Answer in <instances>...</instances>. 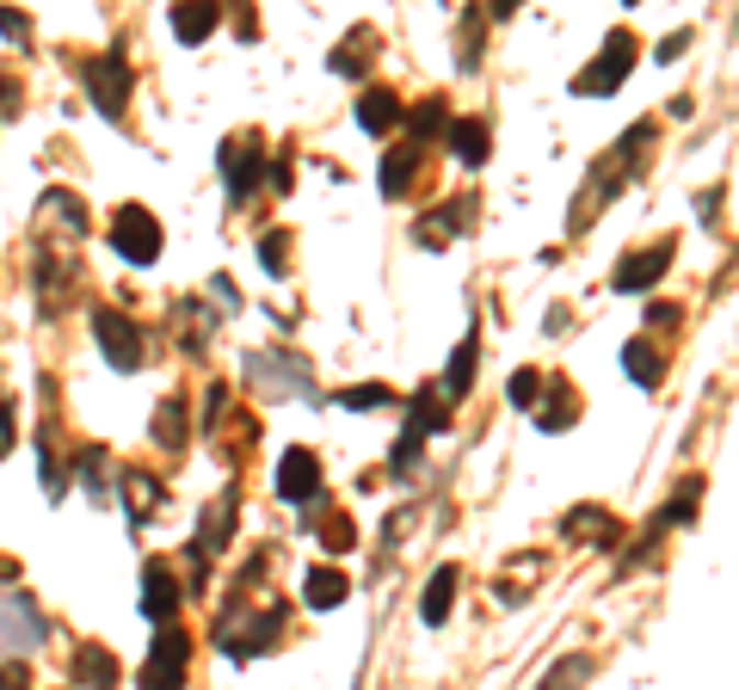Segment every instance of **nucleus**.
<instances>
[{"mask_svg": "<svg viewBox=\"0 0 739 690\" xmlns=\"http://www.w3.org/2000/svg\"><path fill=\"white\" fill-rule=\"evenodd\" d=\"M512 13H518V0H488V19H493V25H505Z\"/></svg>", "mask_w": 739, "mask_h": 690, "instance_id": "a18cd8bd", "label": "nucleus"}, {"mask_svg": "<svg viewBox=\"0 0 739 690\" xmlns=\"http://www.w3.org/2000/svg\"><path fill=\"white\" fill-rule=\"evenodd\" d=\"M155 444L160 450H179L186 444V401H173V394L155 408Z\"/></svg>", "mask_w": 739, "mask_h": 690, "instance_id": "cd10ccee", "label": "nucleus"}, {"mask_svg": "<svg viewBox=\"0 0 739 690\" xmlns=\"http://www.w3.org/2000/svg\"><path fill=\"white\" fill-rule=\"evenodd\" d=\"M235 32H240V37L259 32V13H253V7H240V13H235Z\"/></svg>", "mask_w": 739, "mask_h": 690, "instance_id": "49530a36", "label": "nucleus"}, {"mask_svg": "<svg viewBox=\"0 0 739 690\" xmlns=\"http://www.w3.org/2000/svg\"><path fill=\"white\" fill-rule=\"evenodd\" d=\"M629 68H635V37L611 32V37H604V49H598V63L573 80V93H616V87L629 80Z\"/></svg>", "mask_w": 739, "mask_h": 690, "instance_id": "39448f33", "label": "nucleus"}, {"mask_svg": "<svg viewBox=\"0 0 739 690\" xmlns=\"http://www.w3.org/2000/svg\"><path fill=\"white\" fill-rule=\"evenodd\" d=\"M457 580H462V574H457V567H450V561H444L438 574L425 580L419 616H425V623H432V628H438V623H450V598H457Z\"/></svg>", "mask_w": 739, "mask_h": 690, "instance_id": "aec40b11", "label": "nucleus"}, {"mask_svg": "<svg viewBox=\"0 0 739 690\" xmlns=\"http://www.w3.org/2000/svg\"><path fill=\"white\" fill-rule=\"evenodd\" d=\"M13 574H19V567H13V561H0V580H13Z\"/></svg>", "mask_w": 739, "mask_h": 690, "instance_id": "8fccbe9b", "label": "nucleus"}, {"mask_svg": "<svg viewBox=\"0 0 739 690\" xmlns=\"http://www.w3.org/2000/svg\"><path fill=\"white\" fill-rule=\"evenodd\" d=\"M44 204L56 210V216H63L68 229H75V235H80V229H87V210H80V198H68V191H49Z\"/></svg>", "mask_w": 739, "mask_h": 690, "instance_id": "58836bf2", "label": "nucleus"}, {"mask_svg": "<svg viewBox=\"0 0 739 690\" xmlns=\"http://www.w3.org/2000/svg\"><path fill=\"white\" fill-rule=\"evenodd\" d=\"M419 432H413V425H407V432H401V438H394V456H389V469L394 475H413V463H419Z\"/></svg>", "mask_w": 739, "mask_h": 690, "instance_id": "e433bc0d", "label": "nucleus"}, {"mask_svg": "<svg viewBox=\"0 0 739 690\" xmlns=\"http://www.w3.org/2000/svg\"><path fill=\"white\" fill-rule=\"evenodd\" d=\"M37 463H44V487L63 493V450H56V432H37Z\"/></svg>", "mask_w": 739, "mask_h": 690, "instance_id": "f704fd0d", "label": "nucleus"}, {"mask_svg": "<svg viewBox=\"0 0 739 690\" xmlns=\"http://www.w3.org/2000/svg\"><path fill=\"white\" fill-rule=\"evenodd\" d=\"M130 493V518H136V524H148V518H155V505H160V481L155 475H142V469H124V481H117Z\"/></svg>", "mask_w": 739, "mask_h": 690, "instance_id": "393cba45", "label": "nucleus"}, {"mask_svg": "<svg viewBox=\"0 0 739 690\" xmlns=\"http://www.w3.org/2000/svg\"><path fill=\"white\" fill-rule=\"evenodd\" d=\"M401 124H407L419 142H432V136H444V124H450V111H444V99H419L413 111H401ZM419 142H413V148H419Z\"/></svg>", "mask_w": 739, "mask_h": 690, "instance_id": "bb28decb", "label": "nucleus"}, {"mask_svg": "<svg viewBox=\"0 0 739 690\" xmlns=\"http://www.w3.org/2000/svg\"><path fill=\"white\" fill-rule=\"evenodd\" d=\"M413 172H419V148H389L382 155V198H407Z\"/></svg>", "mask_w": 739, "mask_h": 690, "instance_id": "b1692460", "label": "nucleus"}, {"mask_svg": "<svg viewBox=\"0 0 739 690\" xmlns=\"http://www.w3.org/2000/svg\"><path fill=\"white\" fill-rule=\"evenodd\" d=\"M401 111H407V105H401L389 87H370V93L358 99V124L363 130H394V124H401Z\"/></svg>", "mask_w": 739, "mask_h": 690, "instance_id": "5701e85b", "label": "nucleus"}, {"mask_svg": "<svg viewBox=\"0 0 739 690\" xmlns=\"http://www.w3.org/2000/svg\"><path fill=\"white\" fill-rule=\"evenodd\" d=\"M186 659H191L186 628H160L155 642H148V666H142V690H179V685H186Z\"/></svg>", "mask_w": 739, "mask_h": 690, "instance_id": "20e7f679", "label": "nucleus"}, {"mask_svg": "<svg viewBox=\"0 0 739 690\" xmlns=\"http://www.w3.org/2000/svg\"><path fill=\"white\" fill-rule=\"evenodd\" d=\"M228 531H235V493H222V500L204 505V524L191 536V567H198V574H204V561L228 543Z\"/></svg>", "mask_w": 739, "mask_h": 690, "instance_id": "9b49d317", "label": "nucleus"}, {"mask_svg": "<svg viewBox=\"0 0 739 690\" xmlns=\"http://www.w3.org/2000/svg\"><path fill=\"white\" fill-rule=\"evenodd\" d=\"M351 536H358V531H351V518H346V512H327V524H321V543L339 555V549H351Z\"/></svg>", "mask_w": 739, "mask_h": 690, "instance_id": "4c0bfd02", "label": "nucleus"}, {"mask_svg": "<svg viewBox=\"0 0 739 690\" xmlns=\"http://www.w3.org/2000/svg\"><path fill=\"white\" fill-rule=\"evenodd\" d=\"M363 49H377V32H370V25H358L346 44L333 49V75H363Z\"/></svg>", "mask_w": 739, "mask_h": 690, "instance_id": "c756f323", "label": "nucleus"}, {"mask_svg": "<svg viewBox=\"0 0 739 690\" xmlns=\"http://www.w3.org/2000/svg\"><path fill=\"white\" fill-rule=\"evenodd\" d=\"M585 678H592V659H585V654H573V659H555V666H549V678H542L536 690H573V685H585Z\"/></svg>", "mask_w": 739, "mask_h": 690, "instance_id": "7c9ffc66", "label": "nucleus"}, {"mask_svg": "<svg viewBox=\"0 0 739 690\" xmlns=\"http://www.w3.org/2000/svg\"><path fill=\"white\" fill-rule=\"evenodd\" d=\"M623 370H629L641 389H653V382H665V352L653 340H629L623 345Z\"/></svg>", "mask_w": 739, "mask_h": 690, "instance_id": "412c9836", "label": "nucleus"}, {"mask_svg": "<svg viewBox=\"0 0 739 690\" xmlns=\"http://www.w3.org/2000/svg\"><path fill=\"white\" fill-rule=\"evenodd\" d=\"M271 635H278V611H259V616H240L228 611L216 623V647L222 654H235V659H253V654H266Z\"/></svg>", "mask_w": 739, "mask_h": 690, "instance_id": "0eeeda50", "label": "nucleus"}, {"mask_svg": "<svg viewBox=\"0 0 739 690\" xmlns=\"http://www.w3.org/2000/svg\"><path fill=\"white\" fill-rule=\"evenodd\" d=\"M142 616H148V623H173L179 616V580H173L167 561L142 567Z\"/></svg>", "mask_w": 739, "mask_h": 690, "instance_id": "9d476101", "label": "nucleus"}, {"mask_svg": "<svg viewBox=\"0 0 739 690\" xmlns=\"http://www.w3.org/2000/svg\"><path fill=\"white\" fill-rule=\"evenodd\" d=\"M315 493H321V456L290 444V450L278 456V500L302 505V500H315Z\"/></svg>", "mask_w": 739, "mask_h": 690, "instance_id": "1a4fd4ad", "label": "nucleus"}, {"mask_svg": "<svg viewBox=\"0 0 739 690\" xmlns=\"http://www.w3.org/2000/svg\"><path fill=\"white\" fill-rule=\"evenodd\" d=\"M696 500H703V475L678 481V500H672V512H660V524H691V518H696Z\"/></svg>", "mask_w": 739, "mask_h": 690, "instance_id": "473e14b6", "label": "nucleus"}, {"mask_svg": "<svg viewBox=\"0 0 739 690\" xmlns=\"http://www.w3.org/2000/svg\"><path fill=\"white\" fill-rule=\"evenodd\" d=\"M216 25H222V7H210V0H186V7H173V37H179V44H204Z\"/></svg>", "mask_w": 739, "mask_h": 690, "instance_id": "6ab92c4d", "label": "nucleus"}, {"mask_svg": "<svg viewBox=\"0 0 739 690\" xmlns=\"http://www.w3.org/2000/svg\"><path fill=\"white\" fill-rule=\"evenodd\" d=\"M530 420H536V432H567V425L580 420V389H573V382H549V408H530Z\"/></svg>", "mask_w": 739, "mask_h": 690, "instance_id": "dca6fc26", "label": "nucleus"}, {"mask_svg": "<svg viewBox=\"0 0 739 690\" xmlns=\"http://www.w3.org/2000/svg\"><path fill=\"white\" fill-rule=\"evenodd\" d=\"M0 32H7V37H32V25H25L13 7H0Z\"/></svg>", "mask_w": 739, "mask_h": 690, "instance_id": "79ce46f5", "label": "nucleus"}, {"mask_svg": "<svg viewBox=\"0 0 739 690\" xmlns=\"http://www.w3.org/2000/svg\"><path fill=\"white\" fill-rule=\"evenodd\" d=\"M647 327H678V309L672 302H653V309H647Z\"/></svg>", "mask_w": 739, "mask_h": 690, "instance_id": "37998d69", "label": "nucleus"}, {"mask_svg": "<svg viewBox=\"0 0 739 690\" xmlns=\"http://www.w3.org/2000/svg\"><path fill=\"white\" fill-rule=\"evenodd\" d=\"M93 340H99V352H105V364H117V370H142V358H148L142 327L130 321V314H117V309L93 314Z\"/></svg>", "mask_w": 739, "mask_h": 690, "instance_id": "7ed1b4c3", "label": "nucleus"}, {"mask_svg": "<svg viewBox=\"0 0 739 690\" xmlns=\"http://www.w3.org/2000/svg\"><path fill=\"white\" fill-rule=\"evenodd\" d=\"M474 370H481V345H474V333L457 345V358H450V370H444V394H469L474 389Z\"/></svg>", "mask_w": 739, "mask_h": 690, "instance_id": "a878e982", "label": "nucleus"}, {"mask_svg": "<svg viewBox=\"0 0 739 690\" xmlns=\"http://www.w3.org/2000/svg\"><path fill=\"white\" fill-rule=\"evenodd\" d=\"M210 297H216V309H222V314H235V309H240V290H235V278H210Z\"/></svg>", "mask_w": 739, "mask_h": 690, "instance_id": "a19ab883", "label": "nucleus"}, {"mask_svg": "<svg viewBox=\"0 0 739 690\" xmlns=\"http://www.w3.org/2000/svg\"><path fill=\"white\" fill-rule=\"evenodd\" d=\"M80 80H87V93L105 118H124V99H130V63L124 56H87L80 63Z\"/></svg>", "mask_w": 739, "mask_h": 690, "instance_id": "423d86ee", "label": "nucleus"}, {"mask_svg": "<svg viewBox=\"0 0 739 690\" xmlns=\"http://www.w3.org/2000/svg\"><path fill=\"white\" fill-rule=\"evenodd\" d=\"M0 690H7V678H0Z\"/></svg>", "mask_w": 739, "mask_h": 690, "instance_id": "3c124183", "label": "nucleus"}, {"mask_svg": "<svg viewBox=\"0 0 739 690\" xmlns=\"http://www.w3.org/2000/svg\"><path fill=\"white\" fill-rule=\"evenodd\" d=\"M413 432H419V438H432V432H444V425H450V394H444V382H425L419 394H413Z\"/></svg>", "mask_w": 739, "mask_h": 690, "instance_id": "a211bd4d", "label": "nucleus"}, {"mask_svg": "<svg viewBox=\"0 0 739 690\" xmlns=\"http://www.w3.org/2000/svg\"><path fill=\"white\" fill-rule=\"evenodd\" d=\"M247 370H253V382H266V389H271V401H278L283 389H296L302 401H309V364L283 358V352H271V358H266V352H253Z\"/></svg>", "mask_w": 739, "mask_h": 690, "instance_id": "f8f14e48", "label": "nucleus"}, {"mask_svg": "<svg viewBox=\"0 0 739 690\" xmlns=\"http://www.w3.org/2000/svg\"><path fill=\"white\" fill-rule=\"evenodd\" d=\"M684 44H691V32H672V37L660 44V63H678V49H684Z\"/></svg>", "mask_w": 739, "mask_h": 690, "instance_id": "c03bdc74", "label": "nucleus"}, {"mask_svg": "<svg viewBox=\"0 0 739 690\" xmlns=\"http://www.w3.org/2000/svg\"><path fill=\"white\" fill-rule=\"evenodd\" d=\"M259 266H266L271 278H283V271H290V235H283V229L259 235Z\"/></svg>", "mask_w": 739, "mask_h": 690, "instance_id": "72a5a7b5", "label": "nucleus"}, {"mask_svg": "<svg viewBox=\"0 0 739 690\" xmlns=\"http://www.w3.org/2000/svg\"><path fill=\"white\" fill-rule=\"evenodd\" d=\"M37 642H44V616L32 611V598H7L0 604V647H19L25 654Z\"/></svg>", "mask_w": 739, "mask_h": 690, "instance_id": "2eb2a0df", "label": "nucleus"}, {"mask_svg": "<svg viewBox=\"0 0 739 690\" xmlns=\"http://www.w3.org/2000/svg\"><path fill=\"white\" fill-rule=\"evenodd\" d=\"M462 229H474V198H450L444 210H432L425 222H413V241H419V247H444V241L462 235Z\"/></svg>", "mask_w": 739, "mask_h": 690, "instance_id": "ddd939ff", "label": "nucleus"}, {"mask_svg": "<svg viewBox=\"0 0 739 690\" xmlns=\"http://www.w3.org/2000/svg\"><path fill=\"white\" fill-rule=\"evenodd\" d=\"M536 394H542V377H536V370H512V382H505V401L530 413V408H536Z\"/></svg>", "mask_w": 739, "mask_h": 690, "instance_id": "c9c22d12", "label": "nucleus"}, {"mask_svg": "<svg viewBox=\"0 0 739 690\" xmlns=\"http://www.w3.org/2000/svg\"><path fill=\"white\" fill-rule=\"evenodd\" d=\"M389 401H394L389 382H358V389L339 394V408H351V413H377V408H389Z\"/></svg>", "mask_w": 739, "mask_h": 690, "instance_id": "2f4dec72", "label": "nucleus"}, {"mask_svg": "<svg viewBox=\"0 0 739 690\" xmlns=\"http://www.w3.org/2000/svg\"><path fill=\"white\" fill-rule=\"evenodd\" d=\"M75 685L111 690V685H117V659H111L105 647H75Z\"/></svg>", "mask_w": 739, "mask_h": 690, "instance_id": "4be33fe9", "label": "nucleus"}, {"mask_svg": "<svg viewBox=\"0 0 739 690\" xmlns=\"http://www.w3.org/2000/svg\"><path fill=\"white\" fill-rule=\"evenodd\" d=\"M271 172V155H266V142L253 136V130H240V136L222 142V179H228V198L235 204H247L253 186Z\"/></svg>", "mask_w": 739, "mask_h": 690, "instance_id": "f257e3e1", "label": "nucleus"}, {"mask_svg": "<svg viewBox=\"0 0 739 690\" xmlns=\"http://www.w3.org/2000/svg\"><path fill=\"white\" fill-rule=\"evenodd\" d=\"M0 111H19V80H0Z\"/></svg>", "mask_w": 739, "mask_h": 690, "instance_id": "de8ad7c7", "label": "nucleus"}, {"mask_svg": "<svg viewBox=\"0 0 739 690\" xmlns=\"http://www.w3.org/2000/svg\"><path fill=\"white\" fill-rule=\"evenodd\" d=\"M80 481L93 493H105V450H80Z\"/></svg>", "mask_w": 739, "mask_h": 690, "instance_id": "ea45409f", "label": "nucleus"}, {"mask_svg": "<svg viewBox=\"0 0 739 690\" xmlns=\"http://www.w3.org/2000/svg\"><path fill=\"white\" fill-rule=\"evenodd\" d=\"M672 253H678V241H653V247H635L629 259H616L611 283L623 290V297H635V290H653V283L665 278V266H672Z\"/></svg>", "mask_w": 739, "mask_h": 690, "instance_id": "6e6552de", "label": "nucleus"}, {"mask_svg": "<svg viewBox=\"0 0 739 690\" xmlns=\"http://www.w3.org/2000/svg\"><path fill=\"white\" fill-rule=\"evenodd\" d=\"M111 247L124 253L130 266H155L160 259V222L142 204H117V216H111Z\"/></svg>", "mask_w": 739, "mask_h": 690, "instance_id": "f03ea898", "label": "nucleus"}, {"mask_svg": "<svg viewBox=\"0 0 739 690\" xmlns=\"http://www.w3.org/2000/svg\"><path fill=\"white\" fill-rule=\"evenodd\" d=\"M561 531L567 536H598V543H616V518L598 512V505H580V512H567Z\"/></svg>", "mask_w": 739, "mask_h": 690, "instance_id": "c85d7f7f", "label": "nucleus"}, {"mask_svg": "<svg viewBox=\"0 0 739 690\" xmlns=\"http://www.w3.org/2000/svg\"><path fill=\"white\" fill-rule=\"evenodd\" d=\"M444 148H450L462 167H481V160H488V148H493L488 118H450V124H444Z\"/></svg>", "mask_w": 739, "mask_h": 690, "instance_id": "4468645a", "label": "nucleus"}, {"mask_svg": "<svg viewBox=\"0 0 739 690\" xmlns=\"http://www.w3.org/2000/svg\"><path fill=\"white\" fill-rule=\"evenodd\" d=\"M346 574H339V567H309V580H302V604H309V611H339V604H346Z\"/></svg>", "mask_w": 739, "mask_h": 690, "instance_id": "f3484780", "label": "nucleus"}, {"mask_svg": "<svg viewBox=\"0 0 739 690\" xmlns=\"http://www.w3.org/2000/svg\"><path fill=\"white\" fill-rule=\"evenodd\" d=\"M7 432H13V401L0 394V450H7Z\"/></svg>", "mask_w": 739, "mask_h": 690, "instance_id": "09e8293b", "label": "nucleus"}]
</instances>
